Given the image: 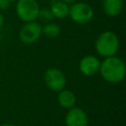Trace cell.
Returning a JSON list of instances; mask_svg holds the SVG:
<instances>
[{"instance_id":"obj_9","label":"cell","mask_w":126,"mask_h":126,"mask_svg":"<svg viewBox=\"0 0 126 126\" xmlns=\"http://www.w3.org/2000/svg\"><path fill=\"white\" fill-rule=\"evenodd\" d=\"M101 8L107 17H117L122 12L123 0H101Z\"/></svg>"},{"instance_id":"obj_6","label":"cell","mask_w":126,"mask_h":126,"mask_svg":"<svg viewBox=\"0 0 126 126\" xmlns=\"http://www.w3.org/2000/svg\"><path fill=\"white\" fill-rule=\"evenodd\" d=\"M41 35V25L36 21L24 23L19 31V39L24 44H32Z\"/></svg>"},{"instance_id":"obj_2","label":"cell","mask_w":126,"mask_h":126,"mask_svg":"<svg viewBox=\"0 0 126 126\" xmlns=\"http://www.w3.org/2000/svg\"><path fill=\"white\" fill-rule=\"evenodd\" d=\"M120 47V40L118 35L112 31H104L99 33L94 41L95 52L103 57H110L116 55Z\"/></svg>"},{"instance_id":"obj_11","label":"cell","mask_w":126,"mask_h":126,"mask_svg":"<svg viewBox=\"0 0 126 126\" xmlns=\"http://www.w3.org/2000/svg\"><path fill=\"white\" fill-rule=\"evenodd\" d=\"M69 4L62 0H51L49 9L54 16V19H65L69 15Z\"/></svg>"},{"instance_id":"obj_15","label":"cell","mask_w":126,"mask_h":126,"mask_svg":"<svg viewBox=\"0 0 126 126\" xmlns=\"http://www.w3.org/2000/svg\"><path fill=\"white\" fill-rule=\"evenodd\" d=\"M4 22H5V19H4V16L2 13H0V29L3 27L4 25Z\"/></svg>"},{"instance_id":"obj_16","label":"cell","mask_w":126,"mask_h":126,"mask_svg":"<svg viewBox=\"0 0 126 126\" xmlns=\"http://www.w3.org/2000/svg\"><path fill=\"white\" fill-rule=\"evenodd\" d=\"M62 1H64L65 3H67V4H69V5H71L72 3H74V2H76L77 0H62Z\"/></svg>"},{"instance_id":"obj_4","label":"cell","mask_w":126,"mask_h":126,"mask_svg":"<svg viewBox=\"0 0 126 126\" xmlns=\"http://www.w3.org/2000/svg\"><path fill=\"white\" fill-rule=\"evenodd\" d=\"M39 4L36 0H17L16 1V15L23 23L32 22L37 20L39 12Z\"/></svg>"},{"instance_id":"obj_10","label":"cell","mask_w":126,"mask_h":126,"mask_svg":"<svg viewBox=\"0 0 126 126\" xmlns=\"http://www.w3.org/2000/svg\"><path fill=\"white\" fill-rule=\"evenodd\" d=\"M57 101H58V104L62 108H65L68 110L76 106L77 97L72 91L63 89L57 93Z\"/></svg>"},{"instance_id":"obj_3","label":"cell","mask_w":126,"mask_h":126,"mask_svg":"<svg viewBox=\"0 0 126 126\" xmlns=\"http://www.w3.org/2000/svg\"><path fill=\"white\" fill-rule=\"evenodd\" d=\"M94 16V11L93 7L87 2L76 1L69 6L70 19L79 25H86L90 23Z\"/></svg>"},{"instance_id":"obj_14","label":"cell","mask_w":126,"mask_h":126,"mask_svg":"<svg viewBox=\"0 0 126 126\" xmlns=\"http://www.w3.org/2000/svg\"><path fill=\"white\" fill-rule=\"evenodd\" d=\"M10 6V3L7 0H0V10H6Z\"/></svg>"},{"instance_id":"obj_5","label":"cell","mask_w":126,"mask_h":126,"mask_svg":"<svg viewBox=\"0 0 126 126\" xmlns=\"http://www.w3.org/2000/svg\"><path fill=\"white\" fill-rule=\"evenodd\" d=\"M43 81L45 86L52 92L58 93L66 87V77L62 70L56 67H49L43 74Z\"/></svg>"},{"instance_id":"obj_12","label":"cell","mask_w":126,"mask_h":126,"mask_svg":"<svg viewBox=\"0 0 126 126\" xmlns=\"http://www.w3.org/2000/svg\"><path fill=\"white\" fill-rule=\"evenodd\" d=\"M61 32V28L57 23L49 22L41 26V33L47 38H55Z\"/></svg>"},{"instance_id":"obj_18","label":"cell","mask_w":126,"mask_h":126,"mask_svg":"<svg viewBox=\"0 0 126 126\" xmlns=\"http://www.w3.org/2000/svg\"><path fill=\"white\" fill-rule=\"evenodd\" d=\"M7 1H8L9 3H12V2H16L17 0H7Z\"/></svg>"},{"instance_id":"obj_7","label":"cell","mask_w":126,"mask_h":126,"mask_svg":"<svg viewBox=\"0 0 126 126\" xmlns=\"http://www.w3.org/2000/svg\"><path fill=\"white\" fill-rule=\"evenodd\" d=\"M100 60L97 56L89 54L85 55L79 61V70L86 77H93L98 73L100 67Z\"/></svg>"},{"instance_id":"obj_8","label":"cell","mask_w":126,"mask_h":126,"mask_svg":"<svg viewBox=\"0 0 126 126\" xmlns=\"http://www.w3.org/2000/svg\"><path fill=\"white\" fill-rule=\"evenodd\" d=\"M66 126H89V117L87 112L78 106L68 109L65 115Z\"/></svg>"},{"instance_id":"obj_1","label":"cell","mask_w":126,"mask_h":126,"mask_svg":"<svg viewBox=\"0 0 126 126\" xmlns=\"http://www.w3.org/2000/svg\"><path fill=\"white\" fill-rule=\"evenodd\" d=\"M125 72L126 67L123 59L116 55L103 58L98 71L101 78L112 85L121 83L125 78Z\"/></svg>"},{"instance_id":"obj_13","label":"cell","mask_w":126,"mask_h":126,"mask_svg":"<svg viewBox=\"0 0 126 126\" xmlns=\"http://www.w3.org/2000/svg\"><path fill=\"white\" fill-rule=\"evenodd\" d=\"M37 20H40L43 23H49V22H53L54 16L49 8H40L38 12Z\"/></svg>"},{"instance_id":"obj_17","label":"cell","mask_w":126,"mask_h":126,"mask_svg":"<svg viewBox=\"0 0 126 126\" xmlns=\"http://www.w3.org/2000/svg\"><path fill=\"white\" fill-rule=\"evenodd\" d=\"M0 126H16V125H13V124H10V123H4V124H2Z\"/></svg>"}]
</instances>
